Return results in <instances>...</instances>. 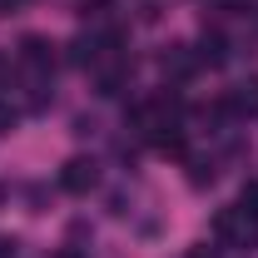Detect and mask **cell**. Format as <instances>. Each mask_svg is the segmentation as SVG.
<instances>
[{
	"mask_svg": "<svg viewBox=\"0 0 258 258\" xmlns=\"http://www.w3.org/2000/svg\"><path fill=\"white\" fill-rule=\"evenodd\" d=\"M0 204H5V184H0Z\"/></svg>",
	"mask_w": 258,
	"mask_h": 258,
	"instance_id": "15",
	"label": "cell"
},
{
	"mask_svg": "<svg viewBox=\"0 0 258 258\" xmlns=\"http://www.w3.org/2000/svg\"><path fill=\"white\" fill-rule=\"evenodd\" d=\"M0 258H15V243L10 238H0Z\"/></svg>",
	"mask_w": 258,
	"mask_h": 258,
	"instance_id": "13",
	"label": "cell"
},
{
	"mask_svg": "<svg viewBox=\"0 0 258 258\" xmlns=\"http://www.w3.org/2000/svg\"><path fill=\"white\" fill-rule=\"evenodd\" d=\"M10 85H15V60L0 55V90H10Z\"/></svg>",
	"mask_w": 258,
	"mask_h": 258,
	"instance_id": "9",
	"label": "cell"
},
{
	"mask_svg": "<svg viewBox=\"0 0 258 258\" xmlns=\"http://www.w3.org/2000/svg\"><path fill=\"white\" fill-rule=\"evenodd\" d=\"M10 5H15V0H0V15H5V10H10Z\"/></svg>",
	"mask_w": 258,
	"mask_h": 258,
	"instance_id": "14",
	"label": "cell"
},
{
	"mask_svg": "<svg viewBox=\"0 0 258 258\" xmlns=\"http://www.w3.org/2000/svg\"><path fill=\"white\" fill-rule=\"evenodd\" d=\"M243 209H248V214H258V179H248V184H243Z\"/></svg>",
	"mask_w": 258,
	"mask_h": 258,
	"instance_id": "10",
	"label": "cell"
},
{
	"mask_svg": "<svg viewBox=\"0 0 258 258\" xmlns=\"http://www.w3.org/2000/svg\"><path fill=\"white\" fill-rule=\"evenodd\" d=\"M189 184H194V189L214 184V164H209V159H194V164H189Z\"/></svg>",
	"mask_w": 258,
	"mask_h": 258,
	"instance_id": "7",
	"label": "cell"
},
{
	"mask_svg": "<svg viewBox=\"0 0 258 258\" xmlns=\"http://www.w3.org/2000/svg\"><path fill=\"white\" fill-rule=\"evenodd\" d=\"M50 258H85V253H80V248H55Z\"/></svg>",
	"mask_w": 258,
	"mask_h": 258,
	"instance_id": "12",
	"label": "cell"
},
{
	"mask_svg": "<svg viewBox=\"0 0 258 258\" xmlns=\"http://www.w3.org/2000/svg\"><path fill=\"white\" fill-rule=\"evenodd\" d=\"M15 60L25 64L30 75H50V70H55V45H50L45 35H25L20 50H15Z\"/></svg>",
	"mask_w": 258,
	"mask_h": 258,
	"instance_id": "2",
	"label": "cell"
},
{
	"mask_svg": "<svg viewBox=\"0 0 258 258\" xmlns=\"http://www.w3.org/2000/svg\"><path fill=\"white\" fill-rule=\"evenodd\" d=\"M184 258H219V253H214L209 243H199V248H189V253H184Z\"/></svg>",
	"mask_w": 258,
	"mask_h": 258,
	"instance_id": "11",
	"label": "cell"
},
{
	"mask_svg": "<svg viewBox=\"0 0 258 258\" xmlns=\"http://www.w3.org/2000/svg\"><path fill=\"white\" fill-rule=\"evenodd\" d=\"M224 99H228V109H233V114H258V80H243V85H233Z\"/></svg>",
	"mask_w": 258,
	"mask_h": 258,
	"instance_id": "5",
	"label": "cell"
},
{
	"mask_svg": "<svg viewBox=\"0 0 258 258\" xmlns=\"http://www.w3.org/2000/svg\"><path fill=\"white\" fill-rule=\"evenodd\" d=\"M95 184H99V164L95 159H70L60 169V189L64 194H90Z\"/></svg>",
	"mask_w": 258,
	"mask_h": 258,
	"instance_id": "3",
	"label": "cell"
},
{
	"mask_svg": "<svg viewBox=\"0 0 258 258\" xmlns=\"http://www.w3.org/2000/svg\"><path fill=\"white\" fill-rule=\"evenodd\" d=\"M194 55H199V64H224V60H228V50H224V40H219V35H204V45H199Z\"/></svg>",
	"mask_w": 258,
	"mask_h": 258,
	"instance_id": "6",
	"label": "cell"
},
{
	"mask_svg": "<svg viewBox=\"0 0 258 258\" xmlns=\"http://www.w3.org/2000/svg\"><path fill=\"white\" fill-rule=\"evenodd\" d=\"M164 75L194 80V75H199V55H194L189 45H169V50H164Z\"/></svg>",
	"mask_w": 258,
	"mask_h": 258,
	"instance_id": "4",
	"label": "cell"
},
{
	"mask_svg": "<svg viewBox=\"0 0 258 258\" xmlns=\"http://www.w3.org/2000/svg\"><path fill=\"white\" fill-rule=\"evenodd\" d=\"M214 243H224V248H253L258 243V214H248L243 204H228L214 214Z\"/></svg>",
	"mask_w": 258,
	"mask_h": 258,
	"instance_id": "1",
	"label": "cell"
},
{
	"mask_svg": "<svg viewBox=\"0 0 258 258\" xmlns=\"http://www.w3.org/2000/svg\"><path fill=\"white\" fill-rule=\"evenodd\" d=\"M15 119H20V109L0 99V134H10V129H15Z\"/></svg>",
	"mask_w": 258,
	"mask_h": 258,
	"instance_id": "8",
	"label": "cell"
}]
</instances>
